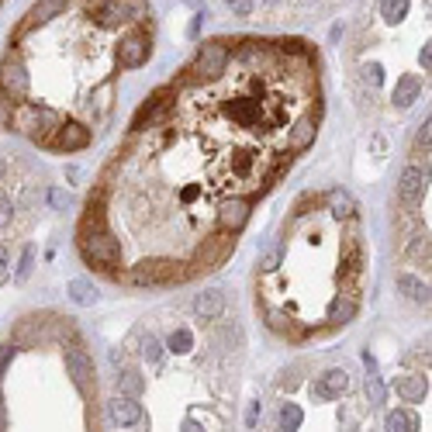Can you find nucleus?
Wrapping results in <instances>:
<instances>
[{
	"label": "nucleus",
	"instance_id": "20e7f679",
	"mask_svg": "<svg viewBox=\"0 0 432 432\" xmlns=\"http://www.w3.org/2000/svg\"><path fill=\"white\" fill-rule=\"evenodd\" d=\"M153 52V42H149V35L145 31H132L121 45H118V66H125V70H138L145 59Z\"/></svg>",
	"mask_w": 432,
	"mask_h": 432
},
{
	"label": "nucleus",
	"instance_id": "f257e3e1",
	"mask_svg": "<svg viewBox=\"0 0 432 432\" xmlns=\"http://www.w3.org/2000/svg\"><path fill=\"white\" fill-rule=\"evenodd\" d=\"M28 90H31V77H28V66L21 52H7L0 62V104H25Z\"/></svg>",
	"mask_w": 432,
	"mask_h": 432
},
{
	"label": "nucleus",
	"instance_id": "0eeeda50",
	"mask_svg": "<svg viewBox=\"0 0 432 432\" xmlns=\"http://www.w3.org/2000/svg\"><path fill=\"white\" fill-rule=\"evenodd\" d=\"M62 11H66V0H42V4H35V7L28 11L25 25H21V35H25V31H31L35 25H45L49 18L62 14Z\"/></svg>",
	"mask_w": 432,
	"mask_h": 432
},
{
	"label": "nucleus",
	"instance_id": "9b49d317",
	"mask_svg": "<svg viewBox=\"0 0 432 432\" xmlns=\"http://www.w3.org/2000/svg\"><path fill=\"white\" fill-rule=\"evenodd\" d=\"M419 90H422V80H419V77H401L398 87H394V104H398V108H408V104L419 97Z\"/></svg>",
	"mask_w": 432,
	"mask_h": 432
},
{
	"label": "nucleus",
	"instance_id": "5701e85b",
	"mask_svg": "<svg viewBox=\"0 0 432 432\" xmlns=\"http://www.w3.org/2000/svg\"><path fill=\"white\" fill-rule=\"evenodd\" d=\"M419 59H422V66H426V73H429V66H432V52H429V45L422 49V55H419Z\"/></svg>",
	"mask_w": 432,
	"mask_h": 432
},
{
	"label": "nucleus",
	"instance_id": "9d476101",
	"mask_svg": "<svg viewBox=\"0 0 432 432\" xmlns=\"http://www.w3.org/2000/svg\"><path fill=\"white\" fill-rule=\"evenodd\" d=\"M346 391V374L343 370H328L325 377L315 380V394L319 398H336V394H343Z\"/></svg>",
	"mask_w": 432,
	"mask_h": 432
},
{
	"label": "nucleus",
	"instance_id": "f8f14e48",
	"mask_svg": "<svg viewBox=\"0 0 432 432\" xmlns=\"http://www.w3.org/2000/svg\"><path fill=\"white\" fill-rule=\"evenodd\" d=\"M111 415H114V422L132 426L138 415H142V408H138L135 401H128V398H118V401H111Z\"/></svg>",
	"mask_w": 432,
	"mask_h": 432
},
{
	"label": "nucleus",
	"instance_id": "f3484780",
	"mask_svg": "<svg viewBox=\"0 0 432 432\" xmlns=\"http://www.w3.org/2000/svg\"><path fill=\"white\" fill-rule=\"evenodd\" d=\"M401 394H405L408 401L422 398V394H426V380H422V377H408V380H401Z\"/></svg>",
	"mask_w": 432,
	"mask_h": 432
},
{
	"label": "nucleus",
	"instance_id": "a878e982",
	"mask_svg": "<svg viewBox=\"0 0 432 432\" xmlns=\"http://www.w3.org/2000/svg\"><path fill=\"white\" fill-rule=\"evenodd\" d=\"M301 4H311V0H301Z\"/></svg>",
	"mask_w": 432,
	"mask_h": 432
},
{
	"label": "nucleus",
	"instance_id": "4468645a",
	"mask_svg": "<svg viewBox=\"0 0 432 432\" xmlns=\"http://www.w3.org/2000/svg\"><path fill=\"white\" fill-rule=\"evenodd\" d=\"M380 14L387 25H398L408 14V0H380Z\"/></svg>",
	"mask_w": 432,
	"mask_h": 432
},
{
	"label": "nucleus",
	"instance_id": "412c9836",
	"mask_svg": "<svg viewBox=\"0 0 432 432\" xmlns=\"http://www.w3.org/2000/svg\"><path fill=\"white\" fill-rule=\"evenodd\" d=\"M11 211H14V208H11V201L0 194V228H4V225H11Z\"/></svg>",
	"mask_w": 432,
	"mask_h": 432
},
{
	"label": "nucleus",
	"instance_id": "4be33fe9",
	"mask_svg": "<svg viewBox=\"0 0 432 432\" xmlns=\"http://www.w3.org/2000/svg\"><path fill=\"white\" fill-rule=\"evenodd\" d=\"M297 422H301V415H297V408H284V426H287V429H294Z\"/></svg>",
	"mask_w": 432,
	"mask_h": 432
},
{
	"label": "nucleus",
	"instance_id": "1a4fd4ad",
	"mask_svg": "<svg viewBox=\"0 0 432 432\" xmlns=\"http://www.w3.org/2000/svg\"><path fill=\"white\" fill-rule=\"evenodd\" d=\"M194 311H197L204 322H211V319H218V315L225 311V294H221V291H204V294H197Z\"/></svg>",
	"mask_w": 432,
	"mask_h": 432
},
{
	"label": "nucleus",
	"instance_id": "aec40b11",
	"mask_svg": "<svg viewBox=\"0 0 432 432\" xmlns=\"http://www.w3.org/2000/svg\"><path fill=\"white\" fill-rule=\"evenodd\" d=\"M363 83H370V87H380V66H363Z\"/></svg>",
	"mask_w": 432,
	"mask_h": 432
},
{
	"label": "nucleus",
	"instance_id": "39448f33",
	"mask_svg": "<svg viewBox=\"0 0 432 432\" xmlns=\"http://www.w3.org/2000/svg\"><path fill=\"white\" fill-rule=\"evenodd\" d=\"M66 370H70V377H73V384L80 391L94 387V360L83 350H66Z\"/></svg>",
	"mask_w": 432,
	"mask_h": 432
},
{
	"label": "nucleus",
	"instance_id": "393cba45",
	"mask_svg": "<svg viewBox=\"0 0 432 432\" xmlns=\"http://www.w3.org/2000/svg\"><path fill=\"white\" fill-rule=\"evenodd\" d=\"M267 4H280V0H267Z\"/></svg>",
	"mask_w": 432,
	"mask_h": 432
},
{
	"label": "nucleus",
	"instance_id": "b1692460",
	"mask_svg": "<svg viewBox=\"0 0 432 432\" xmlns=\"http://www.w3.org/2000/svg\"><path fill=\"white\" fill-rule=\"evenodd\" d=\"M4 267H7V249L0 245V270H4Z\"/></svg>",
	"mask_w": 432,
	"mask_h": 432
},
{
	"label": "nucleus",
	"instance_id": "6ab92c4d",
	"mask_svg": "<svg viewBox=\"0 0 432 432\" xmlns=\"http://www.w3.org/2000/svg\"><path fill=\"white\" fill-rule=\"evenodd\" d=\"M228 7H232V14H239V18H245L249 11H253V0H225Z\"/></svg>",
	"mask_w": 432,
	"mask_h": 432
},
{
	"label": "nucleus",
	"instance_id": "7ed1b4c3",
	"mask_svg": "<svg viewBox=\"0 0 432 432\" xmlns=\"http://www.w3.org/2000/svg\"><path fill=\"white\" fill-rule=\"evenodd\" d=\"M49 145L59 149V153H80V149L90 145V128H87L83 121H62L52 132Z\"/></svg>",
	"mask_w": 432,
	"mask_h": 432
},
{
	"label": "nucleus",
	"instance_id": "dca6fc26",
	"mask_svg": "<svg viewBox=\"0 0 432 432\" xmlns=\"http://www.w3.org/2000/svg\"><path fill=\"white\" fill-rule=\"evenodd\" d=\"M70 297H73L77 304H94V301H97V291H94L87 280H70Z\"/></svg>",
	"mask_w": 432,
	"mask_h": 432
},
{
	"label": "nucleus",
	"instance_id": "f03ea898",
	"mask_svg": "<svg viewBox=\"0 0 432 432\" xmlns=\"http://www.w3.org/2000/svg\"><path fill=\"white\" fill-rule=\"evenodd\" d=\"M249 211H253V201L249 197H228V201H221L215 211V232L236 239V232H243V225L249 221Z\"/></svg>",
	"mask_w": 432,
	"mask_h": 432
},
{
	"label": "nucleus",
	"instance_id": "ddd939ff",
	"mask_svg": "<svg viewBox=\"0 0 432 432\" xmlns=\"http://www.w3.org/2000/svg\"><path fill=\"white\" fill-rule=\"evenodd\" d=\"M398 291H405V294L411 297V301H419V304L429 301V287H426L422 280H415L411 273H398Z\"/></svg>",
	"mask_w": 432,
	"mask_h": 432
},
{
	"label": "nucleus",
	"instance_id": "423d86ee",
	"mask_svg": "<svg viewBox=\"0 0 432 432\" xmlns=\"http://www.w3.org/2000/svg\"><path fill=\"white\" fill-rule=\"evenodd\" d=\"M422 194H426V177H422V170H419V166H405L401 184H398L401 204H405V208H415V204L422 201Z\"/></svg>",
	"mask_w": 432,
	"mask_h": 432
},
{
	"label": "nucleus",
	"instance_id": "2eb2a0df",
	"mask_svg": "<svg viewBox=\"0 0 432 432\" xmlns=\"http://www.w3.org/2000/svg\"><path fill=\"white\" fill-rule=\"evenodd\" d=\"M387 429L391 432H408V429H419V419L408 411V408H398L391 419H387Z\"/></svg>",
	"mask_w": 432,
	"mask_h": 432
},
{
	"label": "nucleus",
	"instance_id": "a211bd4d",
	"mask_svg": "<svg viewBox=\"0 0 432 432\" xmlns=\"http://www.w3.org/2000/svg\"><path fill=\"white\" fill-rule=\"evenodd\" d=\"M367 391H370L374 405H380V401H384V384H380L377 377H370V380H367Z\"/></svg>",
	"mask_w": 432,
	"mask_h": 432
},
{
	"label": "nucleus",
	"instance_id": "6e6552de",
	"mask_svg": "<svg viewBox=\"0 0 432 432\" xmlns=\"http://www.w3.org/2000/svg\"><path fill=\"white\" fill-rule=\"evenodd\" d=\"M325 201H328V215L336 218V221H353L356 218V204H353V197L346 190H328L325 194Z\"/></svg>",
	"mask_w": 432,
	"mask_h": 432
}]
</instances>
